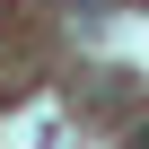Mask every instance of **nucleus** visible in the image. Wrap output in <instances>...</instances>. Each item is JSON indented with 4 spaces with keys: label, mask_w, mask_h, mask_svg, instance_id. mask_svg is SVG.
Segmentation results:
<instances>
[{
    "label": "nucleus",
    "mask_w": 149,
    "mask_h": 149,
    "mask_svg": "<svg viewBox=\"0 0 149 149\" xmlns=\"http://www.w3.org/2000/svg\"><path fill=\"white\" fill-rule=\"evenodd\" d=\"M132 149H149V123H140V132H132Z\"/></svg>",
    "instance_id": "nucleus-1"
}]
</instances>
